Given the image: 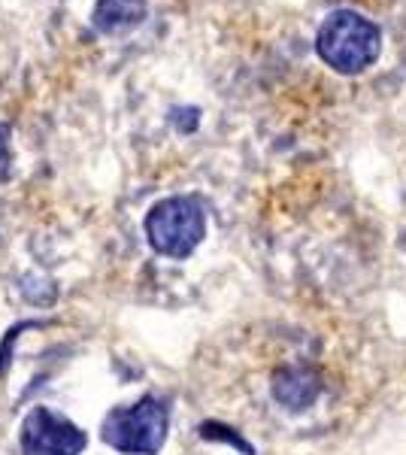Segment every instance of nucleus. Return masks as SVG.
I'll return each instance as SVG.
<instances>
[{
    "label": "nucleus",
    "mask_w": 406,
    "mask_h": 455,
    "mask_svg": "<svg viewBox=\"0 0 406 455\" xmlns=\"http://www.w3.org/2000/svg\"><path fill=\"white\" fill-rule=\"evenodd\" d=\"M170 428L167 403L155 395H146L131 407H113L103 416L100 437L107 446L124 455H155L161 452Z\"/></svg>",
    "instance_id": "obj_2"
},
{
    "label": "nucleus",
    "mask_w": 406,
    "mask_h": 455,
    "mask_svg": "<svg viewBox=\"0 0 406 455\" xmlns=\"http://www.w3.org/2000/svg\"><path fill=\"white\" fill-rule=\"evenodd\" d=\"M25 455H79L85 450L88 437L79 425L64 416L52 413L46 407H34L21 422L19 435Z\"/></svg>",
    "instance_id": "obj_4"
},
{
    "label": "nucleus",
    "mask_w": 406,
    "mask_h": 455,
    "mask_svg": "<svg viewBox=\"0 0 406 455\" xmlns=\"http://www.w3.org/2000/svg\"><path fill=\"white\" fill-rule=\"evenodd\" d=\"M315 52L330 70L355 76L373 68L382 52V31L373 19L355 10H334L315 34Z\"/></svg>",
    "instance_id": "obj_1"
},
{
    "label": "nucleus",
    "mask_w": 406,
    "mask_h": 455,
    "mask_svg": "<svg viewBox=\"0 0 406 455\" xmlns=\"http://www.w3.org/2000/svg\"><path fill=\"white\" fill-rule=\"evenodd\" d=\"M146 10V0H98L92 21L100 34H122L143 25Z\"/></svg>",
    "instance_id": "obj_6"
},
{
    "label": "nucleus",
    "mask_w": 406,
    "mask_h": 455,
    "mask_svg": "<svg viewBox=\"0 0 406 455\" xmlns=\"http://www.w3.org/2000/svg\"><path fill=\"white\" fill-rule=\"evenodd\" d=\"M201 437H203V440H225V443L237 446V450H240L243 455H255L252 446H249L246 440H243L234 428H227V425H219V422H203V425H201Z\"/></svg>",
    "instance_id": "obj_7"
},
{
    "label": "nucleus",
    "mask_w": 406,
    "mask_h": 455,
    "mask_svg": "<svg viewBox=\"0 0 406 455\" xmlns=\"http://www.w3.org/2000/svg\"><path fill=\"white\" fill-rule=\"evenodd\" d=\"M273 401L283 403L291 413H304L322 395V373L309 364H288L273 373L270 383Z\"/></svg>",
    "instance_id": "obj_5"
},
{
    "label": "nucleus",
    "mask_w": 406,
    "mask_h": 455,
    "mask_svg": "<svg viewBox=\"0 0 406 455\" xmlns=\"http://www.w3.org/2000/svg\"><path fill=\"white\" fill-rule=\"evenodd\" d=\"M12 176V131L10 124L0 122V182Z\"/></svg>",
    "instance_id": "obj_8"
},
{
    "label": "nucleus",
    "mask_w": 406,
    "mask_h": 455,
    "mask_svg": "<svg viewBox=\"0 0 406 455\" xmlns=\"http://www.w3.org/2000/svg\"><path fill=\"white\" fill-rule=\"evenodd\" d=\"M146 237L158 255L167 259H188L206 237V210L197 197L176 195L164 197L146 216Z\"/></svg>",
    "instance_id": "obj_3"
}]
</instances>
